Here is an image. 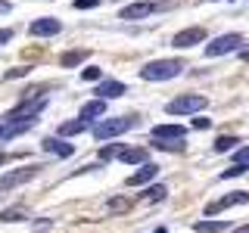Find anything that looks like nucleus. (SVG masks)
Instances as JSON below:
<instances>
[{"instance_id":"1","label":"nucleus","mask_w":249,"mask_h":233,"mask_svg":"<svg viewBox=\"0 0 249 233\" xmlns=\"http://www.w3.org/2000/svg\"><path fill=\"white\" fill-rule=\"evenodd\" d=\"M184 62L181 59H156V62H146L140 68V78L143 81H168V78H178L184 72Z\"/></svg>"},{"instance_id":"2","label":"nucleus","mask_w":249,"mask_h":233,"mask_svg":"<svg viewBox=\"0 0 249 233\" xmlns=\"http://www.w3.org/2000/svg\"><path fill=\"white\" fill-rule=\"evenodd\" d=\"M137 128V115H119V118H103L93 124V137L97 140H109V137H119L124 131Z\"/></svg>"},{"instance_id":"3","label":"nucleus","mask_w":249,"mask_h":233,"mask_svg":"<svg viewBox=\"0 0 249 233\" xmlns=\"http://www.w3.org/2000/svg\"><path fill=\"white\" fill-rule=\"evenodd\" d=\"M44 106H47V97H37L35 103L31 100H22L16 109H10V112L3 115L6 124H22V121H37V115L44 112Z\"/></svg>"},{"instance_id":"4","label":"nucleus","mask_w":249,"mask_h":233,"mask_svg":"<svg viewBox=\"0 0 249 233\" xmlns=\"http://www.w3.org/2000/svg\"><path fill=\"white\" fill-rule=\"evenodd\" d=\"M199 109H206V97H202V93H184V97L171 100L165 106V112L168 115H193V112H199Z\"/></svg>"},{"instance_id":"5","label":"nucleus","mask_w":249,"mask_h":233,"mask_svg":"<svg viewBox=\"0 0 249 233\" xmlns=\"http://www.w3.org/2000/svg\"><path fill=\"white\" fill-rule=\"evenodd\" d=\"M41 168H44V165H28V168H13V171H6V174L0 177V193H10V190H16L19 183H25V181H31V177H37V174H41Z\"/></svg>"},{"instance_id":"6","label":"nucleus","mask_w":249,"mask_h":233,"mask_svg":"<svg viewBox=\"0 0 249 233\" xmlns=\"http://www.w3.org/2000/svg\"><path fill=\"white\" fill-rule=\"evenodd\" d=\"M240 44H243V34H221V37H215L212 44H206V56H224V53H231V50H240Z\"/></svg>"},{"instance_id":"7","label":"nucleus","mask_w":249,"mask_h":233,"mask_svg":"<svg viewBox=\"0 0 249 233\" xmlns=\"http://www.w3.org/2000/svg\"><path fill=\"white\" fill-rule=\"evenodd\" d=\"M62 25H59V19H53V16H44V19H35L28 25V34L31 37H53V34H59Z\"/></svg>"},{"instance_id":"8","label":"nucleus","mask_w":249,"mask_h":233,"mask_svg":"<svg viewBox=\"0 0 249 233\" xmlns=\"http://www.w3.org/2000/svg\"><path fill=\"white\" fill-rule=\"evenodd\" d=\"M249 202V193L246 190H237V193H228V196H221L218 202H212V205H206V215L212 217V215H218L221 208H231V205H246Z\"/></svg>"},{"instance_id":"9","label":"nucleus","mask_w":249,"mask_h":233,"mask_svg":"<svg viewBox=\"0 0 249 233\" xmlns=\"http://www.w3.org/2000/svg\"><path fill=\"white\" fill-rule=\"evenodd\" d=\"M153 13H156V3H150V0H140V3L124 6V10L119 13V19L131 22V19H146V16H153Z\"/></svg>"},{"instance_id":"10","label":"nucleus","mask_w":249,"mask_h":233,"mask_svg":"<svg viewBox=\"0 0 249 233\" xmlns=\"http://www.w3.org/2000/svg\"><path fill=\"white\" fill-rule=\"evenodd\" d=\"M202 41H206V31H202V28H184V31H178V34H175V41H171V44H175L178 50H187V47L202 44Z\"/></svg>"},{"instance_id":"11","label":"nucleus","mask_w":249,"mask_h":233,"mask_svg":"<svg viewBox=\"0 0 249 233\" xmlns=\"http://www.w3.org/2000/svg\"><path fill=\"white\" fill-rule=\"evenodd\" d=\"M187 128L184 124H156L153 128V140H184Z\"/></svg>"},{"instance_id":"12","label":"nucleus","mask_w":249,"mask_h":233,"mask_svg":"<svg viewBox=\"0 0 249 233\" xmlns=\"http://www.w3.org/2000/svg\"><path fill=\"white\" fill-rule=\"evenodd\" d=\"M41 146H44L47 152H53L56 159H69V155L75 152V146H72V143H62V137H47Z\"/></svg>"},{"instance_id":"13","label":"nucleus","mask_w":249,"mask_h":233,"mask_svg":"<svg viewBox=\"0 0 249 233\" xmlns=\"http://www.w3.org/2000/svg\"><path fill=\"white\" fill-rule=\"evenodd\" d=\"M156 171H159V168H156L153 162H146V165H140V168L134 171V174L128 177V186H143V183H150L153 177H156Z\"/></svg>"},{"instance_id":"14","label":"nucleus","mask_w":249,"mask_h":233,"mask_svg":"<svg viewBox=\"0 0 249 233\" xmlns=\"http://www.w3.org/2000/svg\"><path fill=\"white\" fill-rule=\"evenodd\" d=\"M93 93H97V100H115L124 93V84L122 81H100V87Z\"/></svg>"},{"instance_id":"15","label":"nucleus","mask_w":249,"mask_h":233,"mask_svg":"<svg viewBox=\"0 0 249 233\" xmlns=\"http://www.w3.org/2000/svg\"><path fill=\"white\" fill-rule=\"evenodd\" d=\"M119 159L124 165H146V159H150V152L143 150V146H131V150H122Z\"/></svg>"},{"instance_id":"16","label":"nucleus","mask_w":249,"mask_h":233,"mask_svg":"<svg viewBox=\"0 0 249 233\" xmlns=\"http://www.w3.org/2000/svg\"><path fill=\"white\" fill-rule=\"evenodd\" d=\"M100 115H106V100H90V103L81 106V115H78V118L90 121V118H100Z\"/></svg>"},{"instance_id":"17","label":"nucleus","mask_w":249,"mask_h":233,"mask_svg":"<svg viewBox=\"0 0 249 233\" xmlns=\"http://www.w3.org/2000/svg\"><path fill=\"white\" fill-rule=\"evenodd\" d=\"M84 131H88V121H84V118H75V121H62L56 134L59 137H72V134H84Z\"/></svg>"},{"instance_id":"18","label":"nucleus","mask_w":249,"mask_h":233,"mask_svg":"<svg viewBox=\"0 0 249 233\" xmlns=\"http://www.w3.org/2000/svg\"><path fill=\"white\" fill-rule=\"evenodd\" d=\"M231 224L228 221H196L193 224V230L196 233H221V230H228Z\"/></svg>"},{"instance_id":"19","label":"nucleus","mask_w":249,"mask_h":233,"mask_svg":"<svg viewBox=\"0 0 249 233\" xmlns=\"http://www.w3.org/2000/svg\"><path fill=\"white\" fill-rule=\"evenodd\" d=\"M88 59V50H69V53H62V68H75V66H81V62Z\"/></svg>"},{"instance_id":"20","label":"nucleus","mask_w":249,"mask_h":233,"mask_svg":"<svg viewBox=\"0 0 249 233\" xmlns=\"http://www.w3.org/2000/svg\"><path fill=\"white\" fill-rule=\"evenodd\" d=\"M240 143H243L240 137H228V134H224V137L215 140V152H231V150H237Z\"/></svg>"},{"instance_id":"21","label":"nucleus","mask_w":249,"mask_h":233,"mask_svg":"<svg viewBox=\"0 0 249 233\" xmlns=\"http://www.w3.org/2000/svg\"><path fill=\"white\" fill-rule=\"evenodd\" d=\"M128 208H131V199H124V196H115V199L106 202V212H112V215H122Z\"/></svg>"},{"instance_id":"22","label":"nucleus","mask_w":249,"mask_h":233,"mask_svg":"<svg viewBox=\"0 0 249 233\" xmlns=\"http://www.w3.org/2000/svg\"><path fill=\"white\" fill-rule=\"evenodd\" d=\"M156 150H165V152H181L184 150V140H153Z\"/></svg>"},{"instance_id":"23","label":"nucleus","mask_w":249,"mask_h":233,"mask_svg":"<svg viewBox=\"0 0 249 233\" xmlns=\"http://www.w3.org/2000/svg\"><path fill=\"white\" fill-rule=\"evenodd\" d=\"M165 196H168V190H165L162 183H156V186H150V190L143 193V199H146V202H162Z\"/></svg>"},{"instance_id":"24","label":"nucleus","mask_w":249,"mask_h":233,"mask_svg":"<svg viewBox=\"0 0 249 233\" xmlns=\"http://www.w3.org/2000/svg\"><path fill=\"white\" fill-rule=\"evenodd\" d=\"M122 150H124L122 143H109V146H103V150H100V162H109V159H115V155H122Z\"/></svg>"},{"instance_id":"25","label":"nucleus","mask_w":249,"mask_h":233,"mask_svg":"<svg viewBox=\"0 0 249 233\" xmlns=\"http://www.w3.org/2000/svg\"><path fill=\"white\" fill-rule=\"evenodd\" d=\"M0 221H25V208H3Z\"/></svg>"},{"instance_id":"26","label":"nucleus","mask_w":249,"mask_h":233,"mask_svg":"<svg viewBox=\"0 0 249 233\" xmlns=\"http://www.w3.org/2000/svg\"><path fill=\"white\" fill-rule=\"evenodd\" d=\"M246 165H233V168H224L221 171V177H224V181H231V177H240V174H246Z\"/></svg>"},{"instance_id":"27","label":"nucleus","mask_w":249,"mask_h":233,"mask_svg":"<svg viewBox=\"0 0 249 233\" xmlns=\"http://www.w3.org/2000/svg\"><path fill=\"white\" fill-rule=\"evenodd\" d=\"M246 162H249V146H240L233 155V165H246Z\"/></svg>"},{"instance_id":"28","label":"nucleus","mask_w":249,"mask_h":233,"mask_svg":"<svg viewBox=\"0 0 249 233\" xmlns=\"http://www.w3.org/2000/svg\"><path fill=\"white\" fill-rule=\"evenodd\" d=\"M81 78H84V81H100V78H103V72H100V68H84V72H81Z\"/></svg>"},{"instance_id":"29","label":"nucleus","mask_w":249,"mask_h":233,"mask_svg":"<svg viewBox=\"0 0 249 233\" xmlns=\"http://www.w3.org/2000/svg\"><path fill=\"white\" fill-rule=\"evenodd\" d=\"M75 10H93V6H100V0H75Z\"/></svg>"},{"instance_id":"30","label":"nucleus","mask_w":249,"mask_h":233,"mask_svg":"<svg viewBox=\"0 0 249 233\" xmlns=\"http://www.w3.org/2000/svg\"><path fill=\"white\" fill-rule=\"evenodd\" d=\"M31 68L28 66H16V68H10V72H6V78H22V75H28Z\"/></svg>"},{"instance_id":"31","label":"nucleus","mask_w":249,"mask_h":233,"mask_svg":"<svg viewBox=\"0 0 249 233\" xmlns=\"http://www.w3.org/2000/svg\"><path fill=\"white\" fill-rule=\"evenodd\" d=\"M193 128L202 131V128H212V118H193Z\"/></svg>"},{"instance_id":"32","label":"nucleus","mask_w":249,"mask_h":233,"mask_svg":"<svg viewBox=\"0 0 249 233\" xmlns=\"http://www.w3.org/2000/svg\"><path fill=\"white\" fill-rule=\"evenodd\" d=\"M6 41H13V28H0V44H6Z\"/></svg>"},{"instance_id":"33","label":"nucleus","mask_w":249,"mask_h":233,"mask_svg":"<svg viewBox=\"0 0 249 233\" xmlns=\"http://www.w3.org/2000/svg\"><path fill=\"white\" fill-rule=\"evenodd\" d=\"M10 10H13V6L6 3V0H0V13H10Z\"/></svg>"},{"instance_id":"34","label":"nucleus","mask_w":249,"mask_h":233,"mask_svg":"<svg viewBox=\"0 0 249 233\" xmlns=\"http://www.w3.org/2000/svg\"><path fill=\"white\" fill-rule=\"evenodd\" d=\"M233 233H249V224H243V227H237Z\"/></svg>"},{"instance_id":"35","label":"nucleus","mask_w":249,"mask_h":233,"mask_svg":"<svg viewBox=\"0 0 249 233\" xmlns=\"http://www.w3.org/2000/svg\"><path fill=\"white\" fill-rule=\"evenodd\" d=\"M240 56H243V59H249V47H246V50H240Z\"/></svg>"},{"instance_id":"36","label":"nucleus","mask_w":249,"mask_h":233,"mask_svg":"<svg viewBox=\"0 0 249 233\" xmlns=\"http://www.w3.org/2000/svg\"><path fill=\"white\" fill-rule=\"evenodd\" d=\"M3 162H6V155H3V152H0V165H3Z\"/></svg>"},{"instance_id":"37","label":"nucleus","mask_w":249,"mask_h":233,"mask_svg":"<svg viewBox=\"0 0 249 233\" xmlns=\"http://www.w3.org/2000/svg\"><path fill=\"white\" fill-rule=\"evenodd\" d=\"M153 233H165V227H159V230H153Z\"/></svg>"}]
</instances>
